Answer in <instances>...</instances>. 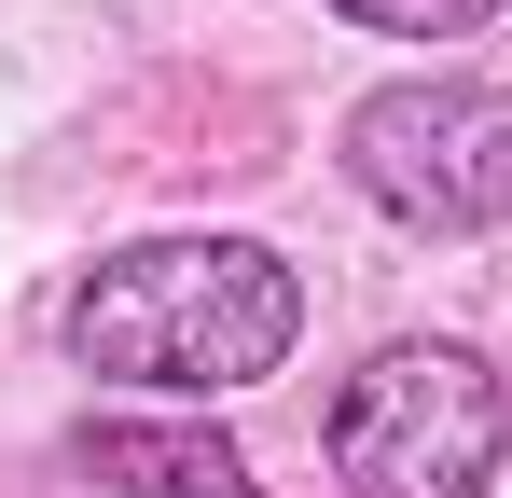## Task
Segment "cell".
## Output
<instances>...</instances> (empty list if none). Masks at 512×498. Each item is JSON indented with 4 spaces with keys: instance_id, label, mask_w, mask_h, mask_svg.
<instances>
[{
    "instance_id": "4",
    "label": "cell",
    "mask_w": 512,
    "mask_h": 498,
    "mask_svg": "<svg viewBox=\"0 0 512 498\" xmlns=\"http://www.w3.org/2000/svg\"><path fill=\"white\" fill-rule=\"evenodd\" d=\"M70 457H84V485H111V498H263L222 429H167V415H111Z\"/></svg>"
},
{
    "instance_id": "1",
    "label": "cell",
    "mask_w": 512,
    "mask_h": 498,
    "mask_svg": "<svg viewBox=\"0 0 512 498\" xmlns=\"http://www.w3.org/2000/svg\"><path fill=\"white\" fill-rule=\"evenodd\" d=\"M291 332H305V277L263 236H139L70 291V360L167 388V402L263 388L291 360Z\"/></svg>"
},
{
    "instance_id": "3",
    "label": "cell",
    "mask_w": 512,
    "mask_h": 498,
    "mask_svg": "<svg viewBox=\"0 0 512 498\" xmlns=\"http://www.w3.org/2000/svg\"><path fill=\"white\" fill-rule=\"evenodd\" d=\"M346 180L416 236H499L512 222V97L457 83V70L374 83L346 111Z\"/></svg>"
},
{
    "instance_id": "2",
    "label": "cell",
    "mask_w": 512,
    "mask_h": 498,
    "mask_svg": "<svg viewBox=\"0 0 512 498\" xmlns=\"http://www.w3.org/2000/svg\"><path fill=\"white\" fill-rule=\"evenodd\" d=\"M499 443H512V402L471 346H374L333 402V471L346 498H485L499 485Z\"/></svg>"
},
{
    "instance_id": "5",
    "label": "cell",
    "mask_w": 512,
    "mask_h": 498,
    "mask_svg": "<svg viewBox=\"0 0 512 498\" xmlns=\"http://www.w3.org/2000/svg\"><path fill=\"white\" fill-rule=\"evenodd\" d=\"M333 14H360V28H388V42H471L499 0H333Z\"/></svg>"
}]
</instances>
